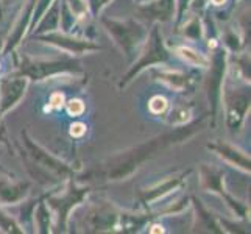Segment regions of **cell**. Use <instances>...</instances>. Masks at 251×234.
<instances>
[{"label": "cell", "instance_id": "cell-1", "mask_svg": "<svg viewBox=\"0 0 251 234\" xmlns=\"http://www.w3.org/2000/svg\"><path fill=\"white\" fill-rule=\"evenodd\" d=\"M190 128L178 130V131H175V133L159 136L150 142L136 147V149H133L131 152H126L120 156H116V158H112L109 161L108 166H105V175L109 180H120V178H125L128 175H131V173L134 172V169L139 167L145 159H149L153 155H156V152L164 149L166 145H169L172 142H176L184 136L187 137V134L190 133Z\"/></svg>", "mask_w": 251, "mask_h": 234}, {"label": "cell", "instance_id": "cell-2", "mask_svg": "<svg viewBox=\"0 0 251 234\" xmlns=\"http://www.w3.org/2000/svg\"><path fill=\"white\" fill-rule=\"evenodd\" d=\"M103 25H105L109 34L114 38V41L122 47V50L128 56H133L136 53L147 36V31L144 30V27H141L134 21L119 22V21L103 19Z\"/></svg>", "mask_w": 251, "mask_h": 234}, {"label": "cell", "instance_id": "cell-3", "mask_svg": "<svg viewBox=\"0 0 251 234\" xmlns=\"http://www.w3.org/2000/svg\"><path fill=\"white\" fill-rule=\"evenodd\" d=\"M69 69H76L75 63H66V61H28L22 64V72L28 75L34 80H42L49 75H53Z\"/></svg>", "mask_w": 251, "mask_h": 234}, {"label": "cell", "instance_id": "cell-4", "mask_svg": "<svg viewBox=\"0 0 251 234\" xmlns=\"http://www.w3.org/2000/svg\"><path fill=\"white\" fill-rule=\"evenodd\" d=\"M27 89V80L25 78H8L2 83L0 94H2V111L13 108L17 102L22 99Z\"/></svg>", "mask_w": 251, "mask_h": 234}, {"label": "cell", "instance_id": "cell-5", "mask_svg": "<svg viewBox=\"0 0 251 234\" xmlns=\"http://www.w3.org/2000/svg\"><path fill=\"white\" fill-rule=\"evenodd\" d=\"M25 144H27V147L30 149V155H31V158L36 161L39 164V167H44L50 172H53V173H58V175H66V173L69 172V169L64 166L63 162H59L56 161L55 158H51V156L46 152H42L38 145H34L30 139H27L25 137Z\"/></svg>", "mask_w": 251, "mask_h": 234}, {"label": "cell", "instance_id": "cell-6", "mask_svg": "<svg viewBox=\"0 0 251 234\" xmlns=\"http://www.w3.org/2000/svg\"><path fill=\"white\" fill-rule=\"evenodd\" d=\"M42 39H47V42H53V44L59 46L64 50L69 52H74V53H83V52H89V50H97L99 47L91 44L88 41H80V39H74V38H69V36H59V34H47L46 38Z\"/></svg>", "mask_w": 251, "mask_h": 234}, {"label": "cell", "instance_id": "cell-7", "mask_svg": "<svg viewBox=\"0 0 251 234\" xmlns=\"http://www.w3.org/2000/svg\"><path fill=\"white\" fill-rule=\"evenodd\" d=\"M27 184H14L11 186L6 181H0V198L3 202H17L27 192Z\"/></svg>", "mask_w": 251, "mask_h": 234}, {"label": "cell", "instance_id": "cell-8", "mask_svg": "<svg viewBox=\"0 0 251 234\" xmlns=\"http://www.w3.org/2000/svg\"><path fill=\"white\" fill-rule=\"evenodd\" d=\"M212 149L217 150L222 156H225V158L229 159L231 162H234V164H237V166L250 170V159H247L244 155L236 152L234 149H229L228 145H212Z\"/></svg>", "mask_w": 251, "mask_h": 234}, {"label": "cell", "instance_id": "cell-9", "mask_svg": "<svg viewBox=\"0 0 251 234\" xmlns=\"http://www.w3.org/2000/svg\"><path fill=\"white\" fill-rule=\"evenodd\" d=\"M178 55L186 59L189 64L192 66H200V67H207L209 66V59H207L203 53H198V52L189 49V47H178L176 49Z\"/></svg>", "mask_w": 251, "mask_h": 234}, {"label": "cell", "instance_id": "cell-10", "mask_svg": "<svg viewBox=\"0 0 251 234\" xmlns=\"http://www.w3.org/2000/svg\"><path fill=\"white\" fill-rule=\"evenodd\" d=\"M161 81H164L169 88L176 89V91L186 89L189 83L187 77L179 72H161Z\"/></svg>", "mask_w": 251, "mask_h": 234}, {"label": "cell", "instance_id": "cell-11", "mask_svg": "<svg viewBox=\"0 0 251 234\" xmlns=\"http://www.w3.org/2000/svg\"><path fill=\"white\" fill-rule=\"evenodd\" d=\"M167 108V100L161 97V95H156L150 100V111L154 112V114H161V112Z\"/></svg>", "mask_w": 251, "mask_h": 234}, {"label": "cell", "instance_id": "cell-12", "mask_svg": "<svg viewBox=\"0 0 251 234\" xmlns=\"http://www.w3.org/2000/svg\"><path fill=\"white\" fill-rule=\"evenodd\" d=\"M83 111H84L83 102H80V100H72V102H69V112H71V114L78 116V114H81Z\"/></svg>", "mask_w": 251, "mask_h": 234}, {"label": "cell", "instance_id": "cell-13", "mask_svg": "<svg viewBox=\"0 0 251 234\" xmlns=\"http://www.w3.org/2000/svg\"><path fill=\"white\" fill-rule=\"evenodd\" d=\"M0 227L2 228H6L8 231H19V230H16L17 227L13 223L11 219H8L6 215H3L2 212H0Z\"/></svg>", "mask_w": 251, "mask_h": 234}, {"label": "cell", "instance_id": "cell-14", "mask_svg": "<svg viewBox=\"0 0 251 234\" xmlns=\"http://www.w3.org/2000/svg\"><path fill=\"white\" fill-rule=\"evenodd\" d=\"M212 2H214L215 5H222V3H225V0H212Z\"/></svg>", "mask_w": 251, "mask_h": 234}, {"label": "cell", "instance_id": "cell-15", "mask_svg": "<svg viewBox=\"0 0 251 234\" xmlns=\"http://www.w3.org/2000/svg\"><path fill=\"white\" fill-rule=\"evenodd\" d=\"M187 2H189V0H179V5H181V6H184Z\"/></svg>", "mask_w": 251, "mask_h": 234}, {"label": "cell", "instance_id": "cell-16", "mask_svg": "<svg viewBox=\"0 0 251 234\" xmlns=\"http://www.w3.org/2000/svg\"><path fill=\"white\" fill-rule=\"evenodd\" d=\"M3 2H6V0H3Z\"/></svg>", "mask_w": 251, "mask_h": 234}]
</instances>
